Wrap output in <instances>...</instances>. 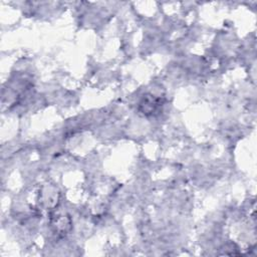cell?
<instances>
[{
    "instance_id": "6da1fadb",
    "label": "cell",
    "mask_w": 257,
    "mask_h": 257,
    "mask_svg": "<svg viewBox=\"0 0 257 257\" xmlns=\"http://www.w3.org/2000/svg\"><path fill=\"white\" fill-rule=\"evenodd\" d=\"M162 107V101L161 99L155 98L154 95H151L149 99H144V101L140 105V111L145 115H153L158 110Z\"/></svg>"
}]
</instances>
